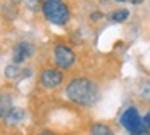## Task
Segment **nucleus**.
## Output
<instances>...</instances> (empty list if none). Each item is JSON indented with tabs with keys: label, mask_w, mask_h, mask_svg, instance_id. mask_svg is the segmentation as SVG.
Returning a JSON list of instances; mask_svg holds the SVG:
<instances>
[{
	"label": "nucleus",
	"mask_w": 150,
	"mask_h": 135,
	"mask_svg": "<svg viewBox=\"0 0 150 135\" xmlns=\"http://www.w3.org/2000/svg\"><path fill=\"white\" fill-rule=\"evenodd\" d=\"M66 96L76 105L92 106L98 100V87L87 77H76L66 85Z\"/></svg>",
	"instance_id": "nucleus-1"
},
{
	"label": "nucleus",
	"mask_w": 150,
	"mask_h": 135,
	"mask_svg": "<svg viewBox=\"0 0 150 135\" xmlns=\"http://www.w3.org/2000/svg\"><path fill=\"white\" fill-rule=\"evenodd\" d=\"M42 13L47 21L57 26H66L71 18V13L65 0H44Z\"/></svg>",
	"instance_id": "nucleus-2"
},
{
	"label": "nucleus",
	"mask_w": 150,
	"mask_h": 135,
	"mask_svg": "<svg viewBox=\"0 0 150 135\" xmlns=\"http://www.w3.org/2000/svg\"><path fill=\"white\" fill-rule=\"evenodd\" d=\"M120 124L124 127V130L129 132L131 135H137L142 129H145L144 125V117L140 116L139 109L136 106H129L123 111L120 117Z\"/></svg>",
	"instance_id": "nucleus-3"
},
{
	"label": "nucleus",
	"mask_w": 150,
	"mask_h": 135,
	"mask_svg": "<svg viewBox=\"0 0 150 135\" xmlns=\"http://www.w3.org/2000/svg\"><path fill=\"white\" fill-rule=\"evenodd\" d=\"M53 61L60 69H69L76 63V55L68 45L57 44L53 48Z\"/></svg>",
	"instance_id": "nucleus-4"
},
{
	"label": "nucleus",
	"mask_w": 150,
	"mask_h": 135,
	"mask_svg": "<svg viewBox=\"0 0 150 135\" xmlns=\"http://www.w3.org/2000/svg\"><path fill=\"white\" fill-rule=\"evenodd\" d=\"M40 85L44 87V89H57V87L62 85L63 82V72L58 69V68H45V69L40 72Z\"/></svg>",
	"instance_id": "nucleus-5"
},
{
	"label": "nucleus",
	"mask_w": 150,
	"mask_h": 135,
	"mask_svg": "<svg viewBox=\"0 0 150 135\" xmlns=\"http://www.w3.org/2000/svg\"><path fill=\"white\" fill-rule=\"evenodd\" d=\"M34 55V45L31 42H18L13 48V63L21 64Z\"/></svg>",
	"instance_id": "nucleus-6"
},
{
	"label": "nucleus",
	"mask_w": 150,
	"mask_h": 135,
	"mask_svg": "<svg viewBox=\"0 0 150 135\" xmlns=\"http://www.w3.org/2000/svg\"><path fill=\"white\" fill-rule=\"evenodd\" d=\"M13 109V100L10 93H0V117H7L8 112Z\"/></svg>",
	"instance_id": "nucleus-7"
},
{
	"label": "nucleus",
	"mask_w": 150,
	"mask_h": 135,
	"mask_svg": "<svg viewBox=\"0 0 150 135\" xmlns=\"http://www.w3.org/2000/svg\"><path fill=\"white\" fill-rule=\"evenodd\" d=\"M26 117V112H24V109L21 108H13L10 112H8V116L5 117V122H7L8 125H16L20 124L23 119Z\"/></svg>",
	"instance_id": "nucleus-8"
},
{
	"label": "nucleus",
	"mask_w": 150,
	"mask_h": 135,
	"mask_svg": "<svg viewBox=\"0 0 150 135\" xmlns=\"http://www.w3.org/2000/svg\"><path fill=\"white\" fill-rule=\"evenodd\" d=\"M91 135H115L113 130L108 127L107 124H102V122H97L91 127Z\"/></svg>",
	"instance_id": "nucleus-9"
},
{
	"label": "nucleus",
	"mask_w": 150,
	"mask_h": 135,
	"mask_svg": "<svg viewBox=\"0 0 150 135\" xmlns=\"http://www.w3.org/2000/svg\"><path fill=\"white\" fill-rule=\"evenodd\" d=\"M20 76H23V72H21V69L18 68V64H8L7 68H5V77H7L8 80H16Z\"/></svg>",
	"instance_id": "nucleus-10"
},
{
	"label": "nucleus",
	"mask_w": 150,
	"mask_h": 135,
	"mask_svg": "<svg viewBox=\"0 0 150 135\" xmlns=\"http://www.w3.org/2000/svg\"><path fill=\"white\" fill-rule=\"evenodd\" d=\"M127 18H129V10H126V8L116 10V11H113L110 15V19L113 22H124Z\"/></svg>",
	"instance_id": "nucleus-11"
},
{
	"label": "nucleus",
	"mask_w": 150,
	"mask_h": 135,
	"mask_svg": "<svg viewBox=\"0 0 150 135\" xmlns=\"http://www.w3.org/2000/svg\"><path fill=\"white\" fill-rule=\"evenodd\" d=\"M139 95H140V98H142V100H145V101L150 103V82H145V84L140 85Z\"/></svg>",
	"instance_id": "nucleus-12"
},
{
	"label": "nucleus",
	"mask_w": 150,
	"mask_h": 135,
	"mask_svg": "<svg viewBox=\"0 0 150 135\" xmlns=\"http://www.w3.org/2000/svg\"><path fill=\"white\" fill-rule=\"evenodd\" d=\"M102 18H103V15H102V13H98V11H95V13H92V15H91L92 21H100Z\"/></svg>",
	"instance_id": "nucleus-13"
},
{
	"label": "nucleus",
	"mask_w": 150,
	"mask_h": 135,
	"mask_svg": "<svg viewBox=\"0 0 150 135\" xmlns=\"http://www.w3.org/2000/svg\"><path fill=\"white\" fill-rule=\"evenodd\" d=\"M144 125H145V127H150V109H149V112L144 116Z\"/></svg>",
	"instance_id": "nucleus-14"
},
{
	"label": "nucleus",
	"mask_w": 150,
	"mask_h": 135,
	"mask_svg": "<svg viewBox=\"0 0 150 135\" xmlns=\"http://www.w3.org/2000/svg\"><path fill=\"white\" fill-rule=\"evenodd\" d=\"M137 135H150V127H145V129H142V130H140Z\"/></svg>",
	"instance_id": "nucleus-15"
},
{
	"label": "nucleus",
	"mask_w": 150,
	"mask_h": 135,
	"mask_svg": "<svg viewBox=\"0 0 150 135\" xmlns=\"http://www.w3.org/2000/svg\"><path fill=\"white\" fill-rule=\"evenodd\" d=\"M129 3H134V5H139V3H142L144 0H127Z\"/></svg>",
	"instance_id": "nucleus-16"
},
{
	"label": "nucleus",
	"mask_w": 150,
	"mask_h": 135,
	"mask_svg": "<svg viewBox=\"0 0 150 135\" xmlns=\"http://www.w3.org/2000/svg\"><path fill=\"white\" fill-rule=\"evenodd\" d=\"M40 135H57V134H55V132H47V130H45V132H42Z\"/></svg>",
	"instance_id": "nucleus-17"
},
{
	"label": "nucleus",
	"mask_w": 150,
	"mask_h": 135,
	"mask_svg": "<svg viewBox=\"0 0 150 135\" xmlns=\"http://www.w3.org/2000/svg\"><path fill=\"white\" fill-rule=\"evenodd\" d=\"M113 2H116V3H123V2H127V0H113Z\"/></svg>",
	"instance_id": "nucleus-18"
}]
</instances>
